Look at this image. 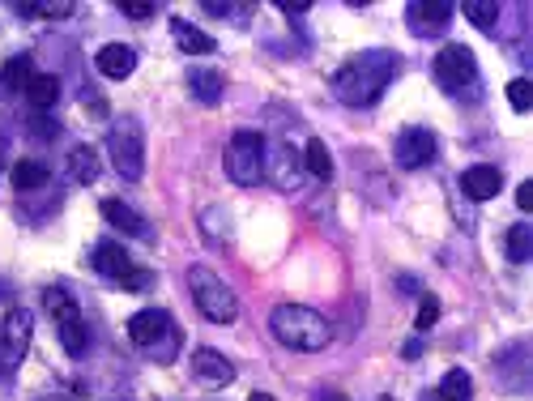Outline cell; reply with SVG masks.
Here are the masks:
<instances>
[{"mask_svg": "<svg viewBox=\"0 0 533 401\" xmlns=\"http://www.w3.org/2000/svg\"><path fill=\"white\" fill-rule=\"evenodd\" d=\"M397 52H389V47H367V52H354L342 69L333 73V94L337 103L346 107H371L380 103V94L389 90V82L397 77Z\"/></svg>", "mask_w": 533, "mask_h": 401, "instance_id": "6da1fadb", "label": "cell"}, {"mask_svg": "<svg viewBox=\"0 0 533 401\" xmlns=\"http://www.w3.org/2000/svg\"><path fill=\"white\" fill-rule=\"evenodd\" d=\"M269 333L286 350H299V355H316V350H325L329 338H333L329 320L316 308H303V303H282V308H273L269 312Z\"/></svg>", "mask_w": 533, "mask_h": 401, "instance_id": "7a4b0ae2", "label": "cell"}, {"mask_svg": "<svg viewBox=\"0 0 533 401\" xmlns=\"http://www.w3.org/2000/svg\"><path fill=\"white\" fill-rule=\"evenodd\" d=\"M128 342L158 367H171L180 359V346H184L180 325H175V316L163 308H141V312L128 316Z\"/></svg>", "mask_w": 533, "mask_h": 401, "instance_id": "3957f363", "label": "cell"}, {"mask_svg": "<svg viewBox=\"0 0 533 401\" xmlns=\"http://www.w3.org/2000/svg\"><path fill=\"white\" fill-rule=\"evenodd\" d=\"M188 286H192V303H197V312L205 320H214V325H231V320L239 316L235 291L209 265H192L188 269Z\"/></svg>", "mask_w": 533, "mask_h": 401, "instance_id": "277c9868", "label": "cell"}, {"mask_svg": "<svg viewBox=\"0 0 533 401\" xmlns=\"http://www.w3.org/2000/svg\"><path fill=\"white\" fill-rule=\"evenodd\" d=\"M107 154H111V167H116L128 184H137L145 175V128L137 116H120L107 128Z\"/></svg>", "mask_w": 533, "mask_h": 401, "instance_id": "5b68a950", "label": "cell"}, {"mask_svg": "<svg viewBox=\"0 0 533 401\" xmlns=\"http://www.w3.org/2000/svg\"><path fill=\"white\" fill-rule=\"evenodd\" d=\"M222 167L231 175V184H239V188L261 184L265 180V137L256 133V128H239V133L226 141Z\"/></svg>", "mask_w": 533, "mask_h": 401, "instance_id": "8992f818", "label": "cell"}, {"mask_svg": "<svg viewBox=\"0 0 533 401\" xmlns=\"http://www.w3.org/2000/svg\"><path fill=\"white\" fill-rule=\"evenodd\" d=\"M43 308H47V316L56 320V333H60L64 355L82 359L86 350H90V329H86V320H82V308L69 299V291H64V286H47V291H43Z\"/></svg>", "mask_w": 533, "mask_h": 401, "instance_id": "52a82bcc", "label": "cell"}, {"mask_svg": "<svg viewBox=\"0 0 533 401\" xmlns=\"http://www.w3.org/2000/svg\"><path fill=\"white\" fill-rule=\"evenodd\" d=\"M90 265H94V274H99V278L124 286V291H150V286H154L150 269L133 265V256H128L124 244H116V239H99V244L90 248Z\"/></svg>", "mask_w": 533, "mask_h": 401, "instance_id": "ba28073f", "label": "cell"}, {"mask_svg": "<svg viewBox=\"0 0 533 401\" xmlns=\"http://www.w3.org/2000/svg\"><path fill=\"white\" fill-rule=\"evenodd\" d=\"M431 73H435V82H440L448 94H457V99H474V90H478V60H474V52L465 43H444L440 56H435V64H431Z\"/></svg>", "mask_w": 533, "mask_h": 401, "instance_id": "9c48e42d", "label": "cell"}, {"mask_svg": "<svg viewBox=\"0 0 533 401\" xmlns=\"http://www.w3.org/2000/svg\"><path fill=\"white\" fill-rule=\"evenodd\" d=\"M435 154H440V141H435V133L423 128V124L401 128L397 141H393V158H397V167H406V171H418V167L435 163Z\"/></svg>", "mask_w": 533, "mask_h": 401, "instance_id": "30bf717a", "label": "cell"}, {"mask_svg": "<svg viewBox=\"0 0 533 401\" xmlns=\"http://www.w3.org/2000/svg\"><path fill=\"white\" fill-rule=\"evenodd\" d=\"M448 22H452V5H448V0H414V5H406V26L414 30L418 39L444 35Z\"/></svg>", "mask_w": 533, "mask_h": 401, "instance_id": "8fae6325", "label": "cell"}, {"mask_svg": "<svg viewBox=\"0 0 533 401\" xmlns=\"http://www.w3.org/2000/svg\"><path fill=\"white\" fill-rule=\"evenodd\" d=\"M30 329H35V316L26 308H13L0 320V350H5V363H22L26 346H30Z\"/></svg>", "mask_w": 533, "mask_h": 401, "instance_id": "7c38bea8", "label": "cell"}, {"mask_svg": "<svg viewBox=\"0 0 533 401\" xmlns=\"http://www.w3.org/2000/svg\"><path fill=\"white\" fill-rule=\"evenodd\" d=\"M265 175L273 184H278L282 192H295L299 180H303V158L290 150V141H282V146H265Z\"/></svg>", "mask_w": 533, "mask_h": 401, "instance_id": "4fadbf2b", "label": "cell"}, {"mask_svg": "<svg viewBox=\"0 0 533 401\" xmlns=\"http://www.w3.org/2000/svg\"><path fill=\"white\" fill-rule=\"evenodd\" d=\"M192 376H197L205 389H226V384L235 380V367H231V359H226V355H218V350L201 346L197 355H192Z\"/></svg>", "mask_w": 533, "mask_h": 401, "instance_id": "5bb4252c", "label": "cell"}, {"mask_svg": "<svg viewBox=\"0 0 533 401\" xmlns=\"http://www.w3.org/2000/svg\"><path fill=\"white\" fill-rule=\"evenodd\" d=\"M499 188H504V171H499V167L478 163V167L461 171V192L470 201H491V197H499Z\"/></svg>", "mask_w": 533, "mask_h": 401, "instance_id": "9a60e30c", "label": "cell"}, {"mask_svg": "<svg viewBox=\"0 0 533 401\" xmlns=\"http://www.w3.org/2000/svg\"><path fill=\"white\" fill-rule=\"evenodd\" d=\"M94 69L111 77V82H124V77H133V69H137V52L128 43H107V47H99V56H94Z\"/></svg>", "mask_w": 533, "mask_h": 401, "instance_id": "2e32d148", "label": "cell"}, {"mask_svg": "<svg viewBox=\"0 0 533 401\" xmlns=\"http://www.w3.org/2000/svg\"><path fill=\"white\" fill-rule=\"evenodd\" d=\"M103 218H107L116 231L133 235V239H154V227H150V222H145V218L133 210V205H124L120 197H107V201H103Z\"/></svg>", "mask_w": 533, "mask_h": 401, "instance_id": "e0dca14e", "label": "cell"}, {"mask_svg": "<svg viewBox=\"0 0 533 401\" xmlns=\"http://www.w3.org/2000/svg\"><path fill=\"white\" fill-rule=\"evenodd\" d=\"M171 39H175V47H180L184 56H214V52H218V43L209 39L205 30H197L192 22H184V18L171 22Z\"/></svg>", "mask_w": 533, "mask_h": 401, "instance_id": "ac0fdd59", "label": "cell"}, {"mask_svg": "<svg viewBox=\"0 0 533 401\" xmlns=\"http://www.w3.org/2000/svg\"><path fill=\"white\" fill-rule=\"evenodd\" d=\"M188 90H192V99H197L201 107H218L226 82H222L218 69H188Z\"/></svg>", "mask_w": 533, "mask_h": 401, "instance_id": "d6986e66", "label": "cell"}, {"mask_svg": "<svg viewBox=\"0 0 533 401\" xmlns=\"http://www.w3.org/2000/svg\"><path fill=\"white\" fill-rule=\"evenodd\" d=\"M99 150H94V146H86V141H82V146H73L69 150V180L73 184H94V180H99Z\"/></svg>", "mask_w": 533, "mask_h": 401, "instance_id": "ffe728a7", "label": "cell"}, {"mask_svg": "<svg viewBox=\"0 0 533 401\" xmlns=\"http://www.w3.org/2000/svg\"><path fill=\"white\" fill-rule=\"evenodd\" d=\"M26 103L35 111H52L60 103V77L56 73H35L26 86Z\"/></svg>", "mask_w": 533, "mask_h": 401, "instance_id": "44dd1931", "label": "cell"}, {"mask_svg": "<svg viewBox=\"0 0 533 401\" xmlns=\"http://www.w3.org/2000/svg\"><path fill=\"white\" fill-rule=\"evenodd\" d=\"M52 180V167L39 163V158H22V163H13V188L18 192H35Z\"/></svg>", "mask_w": 533, "mask_h": 401, "instance_id": "7402d4cb", "label": "cell"}, {"mask_svg": "<svg viewBox=\"0 0 533 401\" xmlns=\"http://www.w3.org/2000/svg\"><path fill=\"white\" fill-rule=\"evenodd\" d=\"M435 397H440V401H470L474 397V376L465 372V367H452V372H444Z\"/></svg>", "mask_w": 533, "mask_h": 401, "instance_id": "603a6c76", "label": "cell"}, {"mask_svg": "<svg viewBox=\"0 0 533 401\" xmlns=\"http://www.w3.org/2000/svg\"><path fill=\"white\" fill-rule=\"evenodd\" d=\"M303 171L316 175V180H333V154L320 137H312L308 150H303Z\"/></svg>", "mask_w": 533, "mask_h": 401, "instance_id": "cb8c5ba5", "label": "cell"}, {"mask_svg": "<svg viewBox=\"0 0 533 401\" xmlns=\"http://www.w3.org/2000/svg\"><path fill=\"white\" fill-rule=\"evenodd\" d=\"M30 77H35V69H30V56H13V60H5V69H0V86H5L9 94H26Z\"/></svg>", "mask_w": 533, "mask_h": 401, "instance_id": "d4e9b609", "label": "cell"}, {"mask_svg": "<svg viewBox=\"0 0 533 401\" xmlns=\"http://www.w3.org/2000/svg\"><path fill=\"white\" fill-rule=\"evenodd\" d=\"M504 252L512 265H525L533 256V227H525V222H516V227H508V239H504Z\"/></svg>", "mask_w": 533, "mask_h": 401, "instance_id": "484cf974", "label": "cell"}, {"mask_svg": "<svg viewBox=\"0 0 533 401\" xmlns=\"http://www.w3.org/2000/svg\"><path fill=\"white\" fill-rule=\"evenodd\" d=\"M73 0H56V5H18L22 18H47V22H60V18H73Z\"/></svg>", "mask_w": 533, "mask_h": 401, "instance_id": "4316f807", "label": "cell"}, {"mask_svg": "<svg viewBox=\"0 0 533 401\" xmlns=\"http://www.w3.org/2000/svg\"><path fill=\"white\" fill-rule=\"evenodd\" d=\"M465 18H470L478 30H495V22H499V5H487V0H470V5H465Z\"/></svg>", "mask_w": 533, "mask_h": 401, "instance_id": "83f0119b", "label": "cell"}, {"mask_svg": "<svg viewBox=\"0 0 533 401\" xmlns=\"http://www.w3.org/2000/svg\"><path fill=\"white\" fill-rule=\"evenodd\" d=\"M508 103H512V111H525L533 107V82H525V77H516V82H508Z\"/></svg>", "mask_w": 533, "mask_h": 401, "instance_id": "f1b7e54d", "label": "cell"}, {"mask_svg": "<svg viewBox=\"0 0 533 401\" xmlns=\"http://www.w3.org/2000/svg\"><path fill=\"white\" fill-rule=\"evenodd\" d=\"M435 320H440V299H435V295H423V303H418V316H414V329L427 333Z\"/></svg>", "mask_w": 533, "mask_h": 401, "instance_id": "f546056e", "label": "cell"}, {"mask_svg": "<svg viewBox=\"0 0 533 401\" xmlns=\"http://www.w3.org/2000/svg\"><path fill=\"white\" fill-rule=\"evenodd\" d=\"M205 13H214V18H248L252 5H222V0H205Z\"/></svg>", "mask_w": 533, "mask_h": 401, "instance_id": "4dcf8cb0", "label": "cell"}, {"mask_svg": "<svg viewBox=\"0 0 533 401\" xmlns=\"http://www.w3.org/2000/svg\"><path fill=\"white\" fill-rule=\"evenodd\" d=\"M154 9H158V5H141V0H120V13H124V18H133V22H150Z\"/></svg>", "mask_w": 533, "mask_h": 401, "instance_id": "1f68e13d", "label": "cell"}, {"mask_svg": "<svg viewBox=\"0 0 533 401\" xmlns=\"http://www.w3.org/2000/svg\"><path fill=\"white\" fill-rule=\"evenodd\" d=\"M30 128H35L39 141H52V137L60 133V124H56V120H43V116H35V124H30Z\"/></svg>", "mask_w": 533, "mask_h": 401, "instance_id": "d6a6232c", "label": "cell"}, {"mask_svg": "<svg viewBox=\"0 0 533 401\" xmlns=\"http://www.w3.org/2000/svg\"><path fill=\"white\" fill-rule=\"evenodd\" d=\"M278 9L290 13V18H299V13H308V9H312V0H278Z\"/></svg>", "mask_w": 533, "mask_h": 401, "instance_id": "836d02e7", "label": "cell"}, {"mask_svg": "<svg viewBox=\"0 0 533 401\" xmlns=\"http://www.w3.org/2000/svg\"><path fill=\"white\" fill-rule=\"evenodd\" d=\"M516 205H521V210H525V214L533 210V180H525L521 188H516Z\"/></svg>", "mask_w": 533, "mask_h": 401, "instance_id": "e575fe53", "label": "cell"}, {"mask_svg": "<svg viewBox=\"0 0 533 401\" xmlns=\"http://www.w3.org/2000/svg\"><path fill=\"white\" fill-rule=\"evenodd\" d=\"M248 401H273V397H269V393H252Z\"/></svg>", "mask_w": 533, "mask_h": 401, "instance_id": "d590c367", "label": "cell"}, {"mask_svg": "<svg viewBox=\"0 0 533 401\" xmlns=\"http://www.w3.org/2000/svg\"><path fill=\"white\" fill-rule=\"evenodd\" d=\"M380 401H393V397H380Z\"/></svg>", "mask_w": 533, "mask_h": 401, "instance_id": "8d00e7d4", "label": "cell"}]
</instances>
